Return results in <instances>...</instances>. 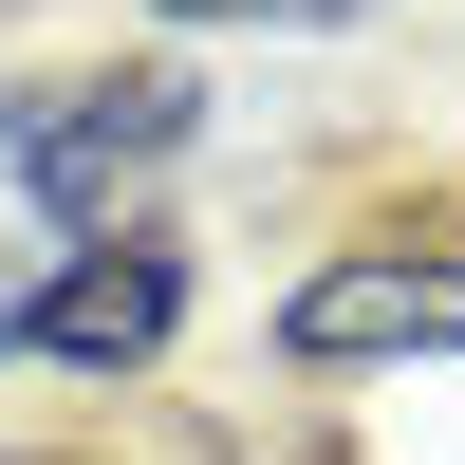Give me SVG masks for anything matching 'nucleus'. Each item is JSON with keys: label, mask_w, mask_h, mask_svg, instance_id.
Returning a JSON list of instances; mask_svg holds the SVG:
<instances>
[{"label": "nucleus", "mask_w": 465, "mask_h": 465, "mask_svg": "<svg viewBox=\"0 0 465 465\" xmlns=\"http://www.w3.org/2000/svg\"><path fill=\"white\" fill-rule=\"evenodd\" d=\"M205 131V94H186L168 56H112V74H19L0 94V168H19L37 223H131V186H168V149Z\"/></svg>", "instance_id": "nucleus-1"}, {"label": "nucleus", "mask_w": 465, "mask_h": 465, "mask_svg": "<svg viewBox=\"0 0 465 465\" xmlns=\"http://www.w3.org/2000/svg\"><path fill=\"white\" fill-rule=\"evenodd\" d=\"M168 335H186V242H149V223L56 242V280L19 298V354H56V372H149Z\"/></svg>", "instance_id": "nucleus-2"}, {"label": "nucleus", "mask_w": 465, "mask_h": 465, "mask_svg": "<svg viewBox=\"0 0 465 465\" xmlns=\"http://www.w3.org/2000/svg\"><path fill=\"white\" fill-rule=\"evenodd\" d=\"M280 354L298 372H372V354H465V261L429 242H354V261H317V280L280 298Z\"/></svg>", "instance_id": "nucleus-3"}, {"label": "nucleus", "mask_w": 465, "mask_h": 465, "mask_svg": "<svg viewBox=\"0 0 465 465\" xmlns=\"http://www.w3.org/2000/svg\"><path fill=\"white\" fill-rule=\"evenodd\" d=\"M168 19H354V0H168Z\"/></svg>", "instance_id": "nucleus-4"}]
</instances>
